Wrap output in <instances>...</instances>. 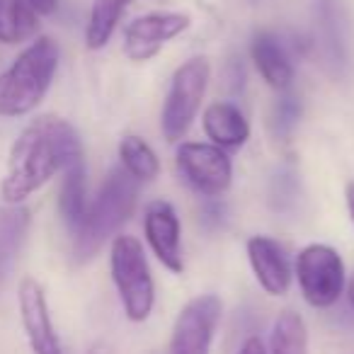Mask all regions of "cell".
<instances>
[{
	"label": "cell",
	"instance_id": "cell-1",
	"mask_svg": "<svg viewBox=\"0 0 354 354\" xmlns=\"http://www.w3.org/2000/svg\"><path fill=\"white\" fill-rule=\"evenodd\" d=\"M78 158H83V141L68 119L59 114L32 119L10 146L0 197L12 207L27 202Z\"/></svg>",
	"mask_w": 354,
	"mask_h": 354
},
{
	"label": "cell",
	"instance_id": "cell-2",
	"mask_svg": "<svg viewBox=\"0 0 354 354\" xmlns=\"http://www.w3.org/2000/svg\"><path fill=\"white\" fill-rule=\"evenodd\" d=\"M61 61L54 37H35L0 73V117L20 119L32 114L51 90Z\"/></svg>",
	"mask_w": 354,
	"mask_h": 354
},
{
	"label": "cell",
	"instance_id": "cell-3",
	"mask_svg": "<svg viewBox=\"0 0 354 354\" xmlns=\"http://www.w3.org/2000/svg\"><path fill=\"white\" fill-rule=\"evenodd\" d=\"M138 202V183L122 165L112 167L100 185L93 202H88L85 216L75 228L73 255L78 262H88L102 250L104 243L119 236V228L129 221Z\"/></svg>",
	"mask_w": 354,
	"mask_h": 354
},
{
	"label": "cell",
	"instance_id": "cell-4",
	"mask_svg": "<svg viewBox=\"0 0 354 354\" xmlns=\"http://www.w3.org/2000/svg\"><path fill=\"white\" fill-rule=\"evenodd\" d=\"M109 272H112V281L122 301L124 315L131 323H143L151 318L153 306H156V281H153L146 250L136 236L119 233L112 238Z\"/></svg>",
	"mask_w": 354,
	"mask_h": 354
},
{
	"label": "cell",
	"instance_id": "cell-5",
	"mask_svg": "<svg viewBox=\"0 0 354 354\" xmlns=\"http://www.w3.org/2000/svg\"><path fill=\"white\" fill-rule=\"evenodd\" d=\"M212 80V64L204 56H192L170 78L165 102L160 109V131L167 143H180L202 109Z\"/></svg>",
	"mask_w": 354,
	"mask_h": 354
},
{
	"label": "cell",
	"instance_id": "cell-6",
	"mask_svg": "<svg viewBox=\"0 0 354 354\" xmlns=\"http://www.w3.org/2000/svg\"><path fill=\"white\" fill-rule=\"evenodd\" d=\"M294 277L306 304L313 308H330L344 294L347 274L344 262L335 248L325 243H310L296 255Z\"/></svg>",
	"mask_w": 354,
	"mask_h": 354
},
{
	"label": "cell",
	"instance_id": "cell-7",
	"mask_svg": "<svg viewBox=\"0 0 354 354\" xmlns=\"http://www.w3.org/2000/svg\"><path fill=\"white\" fill-rule=\"evenodd\" d=\"M175 165L185 183L204 197H221L233 183V162L223 148L202 141H180Z\"/></svg>",
	"mask_w": 354,
	"mask_h": 354
},
{
	"label": "cell",
	"instance_id": "cell-8",
	"mask_svg": "<svg viewBox=\"0 0 354 354\" xmlns=\"http://www.w3.org/2000/svg\"><path fill=\"white\" fill-rule=\"evenodd\" d=\"M223 304L216 294H199L180 308L170 333V354H212Z\"/></svg>",
	"mask_w": 354,
	"mask_h": 354
},
{
	"label": "cell",
	"instance_id": "cell-9",
	"mask_svg": "<svg viewBox=\"0 0 354 354\" xmlns=\"http://www.w3.org/2000/svg\"><path fill=\"white\" fill-rule=\"evenodd\" d=\"M189 27H192V17L187 12H146L124 27V54L133 64H146Z\"/></svg>",
	"mask_w": 354,
	"mask_h": 354
},
{
	"label": "cell",
	"instance_id": "cell-10",
	"mask_svg": "<svg viewBox=\"0 0 354 354\" xmlns=\"http://www.w3.org/2000/svg\"><path fill=\"white\" fill-rule=\"evenodd\" d=\"M17 304H20V320L32 354H64L59 333L49 313L46 291L35 277H22L20 289H17Z\"/></svg>",
	"mask_w": 354,
	"mask_h": 354
},
{
	"label": "cell",
	"instance_id": "cell-11",
	"mask_svg": "<svg viewBox=\"0 0 354 354\" xmlns=\"http://www.w3.org/2000/svg\"><path fill=\"white\" fill-rule=\"evenodd\" d=\"M143 233L146 243L153 250L165 270L172 274L185 272V255H183V228L175 207L165 199H156L143 212Z\"/></svg>",
	"mask_w": 354,
	"mask_h": 354
},
{
	"label": "cell",
	"instance_id": "cell-12",
	"mask_svg": "<svg viewBox=\"0 0 354 354\" xmlns=\"http://www.w3.org/2000/svg\"><path fill=\"white\" fill-rule=\"evenodd\" d=\"M248 260H250L252 274L257 284L270 296H286L294 281L289 255L284 245L270 236H252L248 241Z\"/></svg>",
	"mask_w": 354,
	"mask_h": 354
},
{
	"label": "cell",
	"instance_id": "cell-13",
	"mask_svg": "<svg viewBox=\"0 0 354 354\" xmlns=\"http://www.w3.org/2000/svg\"><path fill=\"white\" fill-rule=\"evenodd\" d=\"M250 59L255 64L257 73L262 75L267 85L277 93H286L291 90L296 78V68L291 54L286 51L284 41L274 35V32H257L250 41Z\"/></svg>",
	"mask_w": 354,
	"mask_h": 354
},
{
	"label": "cell",
	"instance_id": "cell-14",
	"mask_svg": "<svg viewBox=\"0 0 354 354\" xmlns=\"http://www.w3.org/2000/svg\"><path fill=\"white\" fill-rule=\"evenodd\" d=\"M202 127L209 141L223 151L243 148L250 138V124H248L245 114L241 112L238 104L226 102V100L212 102L204 109Z\"/></svg>",
	"mask_w": 354,
	"mask_h": 354
},
{
	"label": "cell",
	"instance_id": "cell-15",
	"mask_svg": "<svg viewBox=\"0 0 354 354\" xmlns=\"http://www.w3.org/2000/svg\"><path fill=\"white\" fill-rule=\"evenodd\" d=\"M59 189V214L64 223L75 233L88 209V180H85V158L73 160L64 172Z\"/></svg>",
	"mask_w": 354,
	"mask_h": 354
},
{
	"label": "cell",
	"instance_id": "cell-16",
	"mask_svg": "<svg viewBox=\"0 0 354 354\" xmlns=\"http://www.w3.org/2000/svg\"><path fill=\"white\" fill-rule=\"evenodd\" d=\"M39 15L27 0H0V44L17 46L35 39Z\"/></svg>",
	"mask_w": 354,
	"mask_h": 354
},
{
	"label": "cell",
	"instance_id": "cell-17",
	"mask_svg": "<svg viewBox=\"0 0 354 354\" xmlns=\"http://www.w3.org/2000/svg\"><path fill=\"white\" fill-rule=\"evenodd\" d=\"M131 3L133 0H93L85 25V46L90 51H100L109 44Z\"/></svg>",
	"mask_w": 354,
	"mask_h": 354
},
{
	"label": "cell",
	"instance_id": "cell-18",
	"mask_svg": "<svg viewBox=\"0 0 354 354\" xmlns=\"http://www.w3.org/2000/svg\"><path fill=\"white\" fill-rule=\"evenodd\" d=\"M119 165L129 172V175L141 183H153L160 175V160L158 153L151 148V143L143 141L136 133H129L119 141Z\"/></svg>",
	"mask_w": 354,
	"mask_h": 354
},
{
	"label": "cell",
	"instance_id": "cell-19",
	"mask_svg": "<svg viewBox=\"0 0 354 354\" xmlns=\"http://www.w3.org/2000/svg\"><path fill=\"white\" fill-rule=\"evenodd\" d=\"M30 231V212L22 204L0 209V272L10 270Z\"/></svg>",
	"mask_w": 354,
	"mask_h": 354
},
{
	"label": "cell",
	"instance_id": "cell-20",
	"mask_svg": "<svg viewBox=\"0 0 354 354\" xmlns=\"http://www.w3.org/2000/svg\"><path fill=\"white\" fill-rule=\"evenodd\" d=\"M267 354H308V328L296 310H281L277 315Z\"/></svg>",
	"mask_w": 354,
	"mask_h": 354
},
{
	"label": "cell",
	"instance_id": "cell-21",
	"mask_svg": "<svg viewBox=\"0 0 354 354\" xmlns=\"http://www.w3.org/2000/svg\"><path fill=\"white\" fill-rule=\"evenodd\" d=\"M289 93V90H286ZM281 95V100L274 104V127L277 131H289L291 127L296 124V119H299L301 114V102L296 100V95Z\"/></svg>",
	"mask_w": 354,
	"mask_h": 354
},
{
	"label": "cell",
	"instance_id": "cell-22",
	"mask_svg": "<svg viewBox=\"0 0 354 354\" xmlns=\"http://www.w3.org/2000/svg\"><path fill=\"white\" fill-rule=\"evenodd\" d=\"M238 354H267V347H265V342L257 337V335H250V337L241 344Z\"/></svg>",
	"mask_w": 354,
	"mask_h": 354
},
{
	"label": "cell",
	"instance_id": "cell-23",
	"mask_svg": "<svg viewBox=\"0 0 354 354\" xmlns=\"http://www.w3.org/2000/svg\"><path fill=\"white\" fill-rule=\"evenodd\" d=\"M32 8L37 10V15H44V17H49V15H54L56 12V8H59V3L61 0H27Z\"/></svg>",
	"mask_w": 354,
	"mask_h": 354
},
{
	"label": "cell",
	"instance_id": "cell-24",
	"mask_svg": "<svg viewBox=\"0 0 354 354\" xmlns=\"http://www.w3.org/2000/svg\"><path fill=\"white\" fill-rule=\"evenodd\" d=\"M344 197H347V209H349V216H352V223H354V183L347 185V192H344Z\"/></svg>",
	"mask_w": 354,
	"mask_h": 354
},
{
	"label": "cell",
	"instance_id": "cell-25",
	"mask_svg": "<svg viewBox=\"0 0 354 354\" xmlns=\"http://www.w3.org/2000/svg\"><path fill=\"white\" fill-rule=\"evenodd\" d=\"M344 289H347V301H349V306H352V310H354V272H352V277L347 279V284H344Z\"/></svg>",
	"mask_w": 354,
	"mask_h": 354
}]
</instances>
